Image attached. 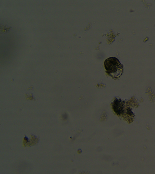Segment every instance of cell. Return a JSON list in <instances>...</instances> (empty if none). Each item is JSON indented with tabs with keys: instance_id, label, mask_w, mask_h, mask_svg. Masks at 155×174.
Masks as SVG:
<instances>
[{
	"instance_id": "obj_2",
	"label": "cell",
	"mask_w": 155,
	"mask_h": 174,
	"mask_svg": "<svg viewBox=\"0 0 155 174\" xmlns=\"http://www.w3.org/2000/svg\"><path fill=\"white\" fill-rule=\"evenodd\" d=\"M124 102L120 98H115L113 102L112 105L113 109L118 115H120L124 111Z\"/></svg>"
},
{
	"instance_id": "obj_1",
	"label": "cell",
	"mask_w": 155,
	"mask_h": 174,
	"mask_svg": "<svg viewBox=\"0 0 155 174\" xmlns=\"http://www.w3.org/2000/svg\"><path fill=\"white\" fill-rule=\"evenodd\" d=\"M104 65L106 72L112 77H119L123 72V65L116 57L108 58L105 60Z\"/></svg>"
}]
</instances>
